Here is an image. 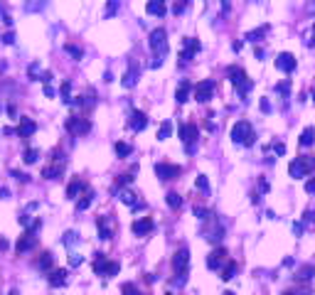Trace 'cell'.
Instances as JSON below:
<instances>
[{
    "mask_svg": "<svg viewBox=\"0 0 315 295\" xmlns=\"http://www.w3.org/2000/svg\"><path fill=\"white\" fill-rule=\"evenodd\" d=\"M258 187H261V192H268V182H266V180H261Z\"/></svg>",
    "mask_w": 315,
    "mask_h": 295,
    "instance_id": "obj_59",
    "label": "cell"
},
{
    "mask_svg": "<svg viewBox=\"0 0 315 295\" xmlns=\"http://www.w3.org/2000/svg\"><path fill=\"white\" fill-rule=\"evenodd\" d=\"M187 266H190V248L187 246H180L172 256V270L175 276H185L187 273Z\"/></svg>",
    "mask_w": 315,
    "mask_h": 295,
    "instance_id": "obj_6",
    "label": "cell"
},
{
    "mask_svg": "<svg viewBox=\"0 0 315 295\" xmlns=\"http://www.w3.org/2000/svg\"><path fill=\"white\" fill-rule=\"evenodd\" d=\"M121 293H123V295H141V290L136 288V283H123Z\"/></svg>",
    "mask_w": 315,
    "mask_h": 295,
    "instance_id": "obj_38",
    "label": "cell"
},
{
    "mask_svg": "<svg viewBox=\"0 0 315 295\" xmlns=\"http://www.w3.org/2000/svg\"><path fill=\"white\" fill-rule=\"evenodd\" d=\"M172 133V123L170 120H163V126L158 128V140H168Z\"/></svg>",
    "mask_w": 315,
    "mask_h": 295,
    "instance_id": "obj_32",
    "label": "cell"
},
{
    "mask_svg": "<svg viewBox=\"0 0 315 295\" xmlns=\"http://www.w3.org/2000/svg\"><path fill=\"white\" fill-rule=\"evenodd\" d=\"M10 175H13V177H18L20 182H28V180H30V177L25 175V172H18V170H10Z\"/></svg>",
    "mask_w": 315,
    "mask_h": 295,
    "instance_id": "obj_48",
    "label": "cell"
},
{
    "mask_svg": "<svg viewBox=\"0 0 315 295\" xmlns=\"http://www.w3.org/2000/svg\"><path fill=\"white\" fill-rule=\"evenodd\" d=\"M116 10H118V2H109V8H106V12H109V15H114Z\"/></svg>",
    "mask_w": 315,
    "mask_h": 295,
    "instance_id": "obj_54",
    "label": "cell"
},
{
    "mask_svg": "<svg viewBox=\"0 0 315 295\" xmlns=\"http://www.w3.org/2000/svg\"><path fill=\"white\" fill-rule=\"evenodd\" d=\"M222 295H234V293H231V290H227V293H222Z\"/></svg>",
    "mask_w": 315,
    "mask_h": 295,
    "instance_id": "obj_61",
    "label": "cell"
},
{
    "mask_svg": "<svg viewBox=\"0 0 315 295\" xmlns=\"http://www.w3.org/2000/svg\"><path fill=\"white\" fill-rule=\"evenodd\" d=\"M185 8H187V2H177V5H175V8H172V10H175V12H177V15H180V12H182V10H185Z\"/></svg>",
    "mask_w": 315,
    "mask_h": 295,
    "instance_id": "obj_55",
    "label": "cell"
},
{
    "mask_svg": "<svg viewBox=\"0 0 315 295\" xmlns=\"http://www.w3.org/2000/svg\"><path fill=\"white\" fill-rule=\"evenodd\" d=\"M273 152H276V155H286V146L276 140V143H273Z\"/></svg>",
    "mask_w": 315,
    "mask_h": 295,
    "instance_id": "obj_45",
    "label": "cell"
},
{
    "mask_svg": "<svg viewBox=\"0 0 315 295\" xmlns=\"http://www.w3.org/2000/svg\"><path fill=\"white\" fill-rule=\"evenodd\" d=\"M190 91H192V82L182 79V82H180V86H177V91H175V101H177V104L190 101Z\"/></svg>",
    "mask_w": 315,
    "mask_h": 295,
    "instance_id": "obj_19",
    "label": "cell"
},
{
    "mask_svg": "<svg viewBox=\"0 0 315 295\" xmlns=\"http://www.w3.org/2000/svg\"><path fill=\"white\" fill-rule=\"evenodd\" d=\"M35 130H37V123H35L32 118H28V116L20 118V126H18V136H20V138H30Z\"/></svg>",
    "mask_w": 315,
    "mask_h": 295,
    "instance_id": "obj_18",
    "label": "cell"
},
{
    "mask_svg": "<svg viewBox=\"0 0 315 295\" xmlns=\"http://www.w3.org/2000/svg\"><path fill=\"white\" fill-rule=\"evenodd\" d=\"M64 128H67L72 136H84V133L91 130V120H89V118H82V116H69L67 123H64Z\"/></svg>",
    "mask_w": 315,
    "mask_h": 295,
    "instance_id": "obj_7",
    "label": "cell"
},
{
    "mask_svg": "<svg viewBox=\"0 0 315 295\" xmlns=\"http://www.w3.org/2000/svg\"><path fill=\"white\" fill-rule=\"evenodd\" d=\"M227 76H229L231 84L236 86V94H239V96H246V94L251 91V86H254L251 79L246 76V72H244L241 66H236V64H231L229 69H227Z\"/></svg>",
    "mask_w": 315,
    "mask_h": 295,
    "instance_id": "obj_3",
    "label": "cell"
},
{
    "mask_svg": "<svg viewBox=\"0 0 315 295\" xmlns=\"http://www.w3.org/2000/svg\"><path fill=\"white\" fill-rule=\"evenodd\" d=\"M313 170H315V155H300V158L290 160V165H288V175L293 180L308 177Z\"/></svg>",
    "mask_w": 315,
    "mask_h": 295,
    "instance_id": "obj_2",
    "label": "cell"
},
{
    "mask_svg": "<svg viewBox=\"0 0 315 295\" xmlns=\"http://www.w3.org/2000/svg\"><path fill=\"white\" fill-rule=\"evenodd\" d=\"M261 111H266V114H268V111H271V104H268V101H266V98H261Z\"/></svg>",
    "mask_w": 315,
    "mask_h": 295,
    "instance_id": "obj_56",
    "label": "cell"
},
{
    "mask_svg": "<svg viewBox=\"0 0 315 295\" xmlns=\"http://www.w3.org/2000/svg\"><path fill=\"white\" fill-rule=\"evenodd\" d=\"M35 232H37V229H28L25 234L20 236V241L15 244V251H18V254H25V251H30V248H32V246L37 244V238H35Z\"/></svg>",
    "mask_w": 315,
    "mask_h": 295,
    "instance_id": "obj_13",
    "label": "cell"
},
{
    "mask_svg": "<svg viewBox=\"0 0 315 295\" xmlns=\"http://www.w3.org/2000/svg\"><path fill=\"white\" fill-rule=\"evenodd\" d=\"M23 160H25V165H32V162H37V160H40V150H35V148H28V150L23 152Z\"/></svg>",
    "mask_w": 315,
    "mask_h": 295,
    "instance_id": "obj_34",
    "label": "cell"
},
{
    "mask_svg": "<svg viewBox=\"0 0 315 295\" xmlns=\"http://www.w3.org/2000/svg\"><path fill=\"white\" fill-rule=\"evenodd\" d=\"M303 229H305V224H303V222H295V224H293V232H295V236L303 234Z\"/></svg>",
    "mask_w": 315,
    "mask_h": 295,
    "instance_id": "obj_47",
    "label": "cell"
},
{
    "mask_svg": "<svg viewBox=\"0 0 315 295\" xmlns=\"http://www.w3.org/2000/svg\"><path fill=\"white\" fill-rule=\"evenodd\" d=\"M298 143H300V148H310L315 143V128H305L303 133H300V138H298Z\"/></svg>",
    "mask_w": 315,
    "mask_h": 295,
    "instance_id": "obj_28",
    "label": "cell"
},
{
    "mask_svg": "<svg viewBox=\"0 0 315 295\" xmlns=\"http://www.w3.org/2000/svg\"><path fill=\"white\" fill-rule=\"evenodd\" d=\"M67 276H69V273H67L64 268L52 270V273H50V286H52V288H62V286H67Z\"/></svg>",
    "mask_w": 315,
    "mask_h": 295,
    "instance_id": "obj_21",
    "label": "cell"
},
{
    "mask_svg": "<svg viewBox=\"0 0 315 295\" xmlns=\"http://www.w3.org/2000/svg\"><path fill=\"white\" fill-rule=\"evenodd\" d=\"M52 266H55V256H52L50 251L40 254V258H37V268H40V270H52Z\"/></svg>",
    "mask_w": 315,
    "mask_h": 295,
    "instance_id": "obj_27",
    "label": "cell"
},
{
    "mask_svg": "<svg viewBox=\"0 0 315 295\" xmlns=\"http://www.w3.org/2000/svg\"><path fill=\"white\" fill-rule=\"evenodd\" d=\"M145 10H148L150 15H158V18H163V15L168 12V5H165L163 0H150V2L145 5Z\"/></svg>",
    "mask_w": 315,
    "mask_h": 295,
    "instance_id": "obj_24",
    "label": "cell"
},
{
    "mask_svg": "<svg viewBox=\"0 0 315 295\" xmlns=\"http://www.w3.org/2000/svg\"><path fill=\"white\" fill-rule=\"evenodd\" d=\"M136 82H138V64L133 62V64H131V69H128V72L123 74L121 84H123L126 88H131V86H136Z\"/></svg>",
    "mask_w": 315,
    "mask_h": 295,
    "instance_id": "obj_20",
    "label": "cell"
},
{
    "mask_svg": "<svg viewBox=\"0 0 315 295\" xmlns=\"http://www.w3.org/2000/svg\"><path fill=\"white\" fill-rule=\"evenodd\" d=\"M195 184H197V190H202V192H209V182H207V175H197Z\"/></svg>",
    "mask_w": 315,
    "mask_h": 295,
    "instance_id": "obj_40",
    "label": "cell"
},
{
    "mask_svg": "<svg viewBox=\"0 0 315 295\" xmlns=\"http://www.w3.org/2000/svg\"><path fill=\"white\" fill-rule=\"evenodd\" d=\"M114 150H116V155H118V158H128V155L133 152V148L128 146V143H123V140H118V143L114 146Z\"/></svg>",
    "mask_w": 315,
    "mask_h": 295,
    "instance_id": "obj_31",
    "label": "cell"
},
{
    "mask_svg": "<svg viewBox=\"0 0 315 295\" xmlns=\"http://www.w3.org/2000/svg\"><path fill=\"white\" fill-rule=\"evenodd\" d=\"M236 268H239L236 261H229V264L224 266V270H222V280H231V278L236 276Z\"/></svg>",
    "mask_w": 315,
    "mask_h": 295,
    "instance_id": "obj_33",
    "label": "cell"
},
{
    "mask_svg": "<svg viewBox=\"0 0 315 295\" xmlns=\"http://www.w3.org/2000/svg\"><path fill=\"white\" fill-rule=\"evenodd\" d=\"M74 241H77V234H74V232H69V234L64 236V244H74Z\"/></svg>",
    "mask_w": 315,
    "mask_h": 295,
    "instance_id": "obj_52",
    "label": "cell"
},
{
    "mask_svg": "<svg viewBox=\"0 0 315 295\" xmlns=\"http://www.w3.org/2000/svg\"><path fill=\"white\" fill-rule=\"evenodd\" d=\"M91 202H94V192H86L84 197L77 202V209H79V212H84V209H89V206H91Z\"/></svg>",
    "mask_w": 315,
    "mask_h": 295,
    "instance_id": "obj_36",
    "label": "cell"
},
{
    "mask_svg": "<svg viewBox=\"0 0 315 295\" xmlns=\"http://www.w3.org/2000/svg\"><path fill=\"white\" fill-rule=\"evenodd\" d=\"M59 94H62V101H64V104H72V82H64L62 88H59Z\"/></svg>",
    "mask_w": 315,
    "mask_h": 295,
    "instance_id": "obj_35",
    "label": "cell"
},
{
    "mask_svg": "<svg viewBox=\"0 0 315 295\" xmlns=\"http://www.w3.org/2000/svg\"><path fill=\"white\" fill-rule=\"evenodd\" d=\"M180 172H182L180 165H170V162H158L155 165V175L160 180H175V177H180Z\"/></svg>",
    "mask_w": 315,
    "mask_h": 295,
    "instance_id": "obj_10",
    "label": "cell"
},
{
    "mask_svg": "<svg viewBox=\"0 0 315 295\" xmlns=\"http://www.w3.org/2000/svg\"><path fill=\"white\" fill-rule=\"evenodd\" d=\"M224 261H227V248L224 246H217L212 254H209V258H207V266L212 268V270H219L222 266H224Z\"/></svg>",
    "mask_w": 315,
    "mask_h": 295,
    "instance_id": "obj_11",
    "label": "cell"
},
{
    "mask_svg": "<svg viewBox=\"0 0 315 295\" xmlns=\"http://www.w3.org/2000/svg\"><path fill=\"white\" fill-rule=\"evenodd\" d=\"M64 52L74 59V62H79V59L84 57V50H82V47H77V44H72V42H69V44H64Z\"/></svg>",
    "mask_w": 315,
    "mask_h": 295,
    "instance_id": "obj_29",
    "label": "cell"
},
{
    "mask_svg": "<svg viewBox=\"0 0 315 295\" xmlns=\"http://www.w3.org/2000/svg\"><path fill=\"white\" fill-rule=\"evenodd\" d=\"M0 10H3V5H0Z\"/></svg>",
    "mask_w": 315,
    "mask_h": 295,
    "instance_id": "obj_63",
    "label": "cell"
},
{
    "mask_svg": "<svg viewBox=\"0 0 315 295\" xmlns=\"http://www.w3.org/2000/svg\"><path fill=\"white\" fill-rule=\"evenodd\" d=\"M231 140L236 146H254L256 143V133L251 128L249 120H236L234 128H231Z\"/></svg>",
    "mask_w": 315,
    "mask_h": 295,
    "instance_id": "obj_1",
    "label": "cell"
},
{
    "mask_svg": "<svg viewBox=\"0 0 315 295\" xmlns=\"http://www.w3.org/2000/svg\"><path fill=\"white\" fill-rule=\"evenodd\" d=\"M62 172H64V160L57 162V165H47V168L42 170V177H45V180H57V177H62Z\"/></svg>",
    "mask_w": 315,
    "mask_h": 295,
    "instance_id": "obj_23",
    "label": "cell"
},
{
    "mask_svg": "<svg viewBox=\"0 0 315 295\" xmlns=\"http://www.w3.org/2000/svg\"><path fill=\"white\" fill-rule=\"evenodd\" d=\"M283 295H298V293H290V290H288V293H283Z\"/></svg>",
    "mask_w": 315,
    "mask_h": 295,
    "instance_id": "obj_60",
    "label": "cell"
},
{
    "mask_svg": "<svg viewBox=\"0 0 315 295\" xmlns=\"http://www.w3.org/2000/svg\"><path fill=\"white\" fill-rule=\"evenodd\" d=\"M195 216H197V219H202V222H204V219H209L212 214H209V209H204V206H195Z\"/></svg>",
    "mask_w": 315,
    "mask_h": 295,
    "instance_id": "obj_41",
    "label": "cell"
},
{
    "mask_svg": "<svg viewBox=\"0 0 315 295\" xmlns=\"http://www.w3.org/2000/svg\"><path fill=\"white\" fill-rule=\"evenodd\" d=\"M165 200H168V204H170L172 209H180V206H182V197H180L177 192H168Z\"/></svg>",
    "mask_w": 315,
    "mask_h": 295,
    "instance_id": "obj_37",
    "label": "cell"
},
{
    "mask_svg": "<svg viewBox=\"0 0 315 295\" xmlns=\"http://www.w3.org/2000/svg\"><path fill=\"white\" fill-rule=\"evenodd\" d=\"M84 190H86V182L77 177V180H72V182H69V187H67V197H69V200H74V197H79V192H84Z\"/></svg>",
    "mask_w": 315,
    "mask_h": 295,
    "instance_id": "obj_22",
    "label": "cell"
},
{
    "mask_svg": "<svg viewBox=\"0 0 315 295\" xmlns=\"http://www.w3.org/2000/svg\"><path fill=\"white\" fill-rule=\"evenodd\" d=\"M109 264H111V261H109L104 254H96V258H94V273H96V276H106Z\"/></svg>",
    "mask_w": 315,
    "mask_h": 295,
    "instance_id": "obj_25",
    "label": "cell"
},
{
    "mask_svg": "<svg viewBox=\"0 0 315 295\" xmlns=\"http://www.w3.org/2000/svg\"><path fill=\"white\" fill-rule=\"evenodd\" d=\"M313 276H315V266L305 264V266H300V268L295 270V276H293V278H295V280H310Z\"/></svg>",
    "mask_w": 315,
    "mask_h": 295,
    "instance_id": "obj_26",
    "label": "cell"
},
{
    "mask_svg": "<svg viewBox=\"0 0 315 295\" xmlns=\"http://www.w3.org/2000/svg\"><path fill=\"white\" fill-rule=\"evenodd\" d=\"M276 91H278V94H288V91H290V82H281V84H276Z\"/></svg>",
    "mask_w": 315,
    "mask_h": 295,
    "instance_id": "obj_42",
    "label": "cell"
},
{
    "mask_svg": "<svg viewBox=\"0 0 315 295\" xmlns=\"http://www.w3.org/2000/svg\"><path fill=\"white\" fill-rule=\"evenodd\" d=\"M165 295H170V293H165Z\"/></svg>",
    "mask_w": 315,
    "mask_h": 295,
    "instance_id": "obj_64",
    "label": "cell"
},
{
    "mask_svg": "<svg viewBox=\"0 0 315 295\" xmlns=\"http://www.w3.org/2000/svg\"><path fill=\"white\" fill-rule=\"evenodd\" d=\"M28 74L32 76V79H42V74H45V72H40V64L35 62V64H30V66H28Z\"/></svg>",
    "mask_w": 315,
    "mask_h": 295,
    "instance_id": "obj_39",
    "label": "cell"
},
{
    "mask_svg": "<svg viewBox=\"0 0 315 295\" xmlns=\"http://www.w3.org/2000/svg\"><path fill=\"white\" fill-rule=\"evenodd\" d=\"M308 47H315V25H313V30H310V34H308Z\"/></svg>",
    "mask_w": 315,
    "mask_h": 295,
    "instance_id": "obj_51",
    "label": "cell"
},
{
    "mask_svg": "<svg viewBox=\"0 0 315 295\" xmlns=\"http://www.w3.org/2000/svg\"><path fill=\"white\" fill-rule=\"evenodd\" d=\"M131 229H133V234L136 236H145V234H150V232L155 229V222H153L150 216H143V219H136V222L131 224Z\"/></svg>",
    "mask_w": 315,
    "mask_h": 295,
    "instance_id": "obj_12",
    "label": "cell"
},
{
    "mask_svg": "<svg viewBox=\"0 0 315 295\" xmlns=\"http://www.w3.org/2000/svg\"><path fill=\"white\" fill-rule=\"evenodd\" d=\"M148 44H150V50L155 52V57L160 59L165 52H168V32L165 28H155L150 32V40H148Z\"/></svg>",
    "mask_w": 315,
    "mask_h": 295,
    "instance_id": "obj_5",
    "label": "cell"
},
{
    "mask_svg": "<svg viewBox=\"0 0 315 295\" xmlns=\"http://www.w3.org/2000/svg\"><path fill=\"white\" fill-rule=\"evenodd\" d=\"M3 42H5V44H13V42H15V32H5Z\"/></svg>",
    "mask_w": 315,
    "mask_h": 295,
    "instance_id": "obj_50",
    "label": "cell"
},
{
    "mask_svg": "<svg viewBox=\"0 0 315 295\" xmlns=\"http://www.w3.org/2000/svg\"><path fill=\"white\" fill-rule=\"evenodd\" d=\"M45 96H50V98H52V96H55V88L50 86V84H47V86H45Z\"/></svg>",
    "mask_w": 315,
    "mask_h": 295,
    "instance_id": "obj_57",
    "label": "cell"
},
{
    "mask_svg": "<svg viewBox=\"0 0 315 295\" xmlns=\"http://www.w3.org/2000/svg\"><path fill=\"white\" fill-rule=\"evenodd\" d=\"M202 50L200 40H195V37H187V40H182V52H180V64H187V62H192V57L197 54Z\"/></svg>",
    "mask_w": 315,
    "mask_h": 295,
    "instance_id": "obj_8",
    "label": "cell"
},
{
    "mask_svg": "<svg viewBox=\"0 0 315 295\" xmlns=\"http://www.w3.org/2000/svg\"><path fill=\"white\" fill-rule=\"evenodd\" d=\"M276 66L281 69V72H286V74H290L295 66H298V62H295V57L290 54V52H281L278 57H276Z\"/></svg>",
    "mask_w": 315,
    "mask_h": 295,
    "instance_id": "obj_15",
    "label": "cell"
},
{
    "mask_svg": "<svg viewBox=\"0 0 315 295\" xmlns=\"http://www.w3.org/2000/svg\"><path fill=\"white\" fill-rule=\"evenodd\" d=\"M8 116H18V108H15V106H13V104H10V106H8Z\"/></svg>",
    "mask_w": 315,
    "mask_h": 295,
    "instance_id": "obj_58",
    "label": "cell"
},
{
    "mask_svg": "<svg viewBox=\"0 0 315 295\" xmlns=\"http://www.w3.org/2000/svg\"><path fill=\"white\" fill-rule=\"evenodd\" d=\"M121 202H123V204H128L133 212H141V209L145 206L143 200H138V194H136V192H131V190H123V192H121Z\"/></svg>",
    "mask_w": 315,
    "mask_h": 295,
    "instance_id": "obj_16",
    "label": "cell"
},
{
    "mask_svg": "<svg viewBox=\"0 0 315 295\" xmlns=\"http://www.w3.org/2000/svg\"><path fill=\"white\" fill-rule=\"evenodd\" d=\"M313 101H315V88H313Z\"/></svg>",
    "mask_w": 315,
    "mask_h": 295,
    "instance_id": "obj_62",
    "label": "cell"
},
{
    "mask_svg": "<svg viewBox=\"0 0 315 295\" xmlns=\"http://www.w3.org/2000/svg\"><path fill=\"white\" fill-rule=\"evenodd\" d=\"M96 226H99V238H101V241L114 238V224H111L109 216H99V219H96Z\"/></svg>",
    "mask_w": 315,
    "mask_h": 295,
    "instance_id": "obj_14",
    "label": "cell"
},
{
    "mask_svg": "<svg viewBox=\"0 0 315 295\" xmlns=\"http://www.w3.org/2000/svg\"><path fill=\"white\" fill-rule=\"evenodd\" d=\"M212 94H214V82H212V79H202L200 84L195 86V98H197L200 104H207V101L212 98Z\"/></svg>",
    "mask_w": 315,
    "mask_h": 295,
    "instance_id": "obj_9",
    "label": "cell"
},
{
    "mask_svg": "<svg viewBox=\"0 0 315 295\" xmlns=\"http://www.w3.org/2000/svg\"><path fill=\"white\" fill-rule=\"evenodd\" d=\"M180 140L185 143L187 152H195V146H197V138H200V130L195 123H180V130H177Z\"/></svg>",
    "mask_w": 315,
    "mask_h": 295,
    "instance_id": "obj_4",
    "label": "cell"
},
{
    "mask_svg": "<svg viewBox=\"0 0 315 295\" xmlns=\"http://www.w3.org/2000/svg\"><path fill=\"white\" fill-rule=\"evenodd\" d=\"M118 268H121V266L116 264V261H111V264H109V268H106V276H116V273H118Z\"/></svg>",
    "mask_w": 315,
    "mask_h": 295,
    "instance_id": "obj_44",
    "label": "cell"
},
{
    "mask_svg": "<svg viewBox=\"0 0 315 295\" xmlns=\"http://www.w3.org/2000/svg\"><path fill=\"white\" fill-rule=\"evenodd\" d=\"M82 264V256H79V254H72V256H69V266H79Z\"/></svg>",
    "mask_w": 315,
    "mask_h": 295,
    "instance_id": "obj_49",
    "label": "cell"
},
{
    "mask_svg": "<svg viewBox=\"0 0 315 295\" xmlns=\"http://www.w3.org/2000/svg\"><path fill=\"white\" fill-rule=\"evenodd\" d=\"M128 126H131V130H136V133H141L145 126H148V116H145L143 111H131V118H128Z\"/></svg>",
    "mask_w": 315,
    "mask_h": 295,
    "instance_id": "obj_17",
    "label": "cell"
},
{
    "mask_svg": "<svg viewBox=\"0 0 315 295\" xmlns=\"http://www.w3.org/2000/svg\"><path fill=\"white\" fill-rule=\"evenodd\" d=\"M266 32H268V25H261V28L251 30V32H246V40H249V42H258V40H261Z\"/></svg>",
    "mask_w": 315,
    "mask_h": 295,
    "instance_id": "obj_30",
    "label": "cell"
},
{
    "mask_svg": "<svg viewBox=\"0 0 315 295\" xmlns=\"http://www.w3.org/2000/svg\"><path fill=\"white\" fill-rule=\"evenodd\" d=\"M8 248H10V241L0 236V251H8Z\"/></svg>",
    "mask_w": 315,
    "mask_h": 295,
    "instance_id": "obj_53",
    "label": "cell"
},
{
    "mask_svg": "<svg viewBox=\"0 0 315 295\" xmlns=\"http://www.w3.org/2000/svg\"><path fill=\"white\" fill-rule=\"evenodd\" d=\"M305 192H308V194H315V177H310V180L305 182Z\"/></svg>",
    "mask_w": 315,
    "mask_h": 295,
    "instance_id": "obj_46",
    "label": "cell"
},
{
    "mask_svg": "<svg viewBox=\"0 0 315 295\" xmlns=\"http://www.w3.org/2000/svg\"><path fill=\"white\" fill-rule=\"evenodd\" d=\"M310 222H315V212H313V209H308V212L303 214V224H310Z\"/></svg>",
    "mask_w": 315,
    "mask_h": 295,
    "instance_id": "obj_43",
    "label": "cell"
}]
</instances>
